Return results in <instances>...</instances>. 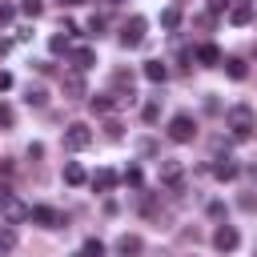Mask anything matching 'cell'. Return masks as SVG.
Returning <instances> with one entry per match:
<instances>
[{"label":"cell","mask_w":257,"mask_h":257,"mask_svg":"<svg viewBox=\"0 0 257 257\" xmlns=\"http://www.w3.org/2000/svg\"><path fill=\"white\" fill-rule=\"evenodd\" d=\"M253 128H257V112H253L249 104H233V108H229V133H233L237 141H249Z\"/></svg>","instance_id":"cell-1"},{"label":"cell","mask_w":257,"mask_h":257,"mask_svg":"<svg viewBox=\"0 0 257 257\" xmlns=\"http://www.w3.org/2000/svg\"><path fill=\"white\" fill-rule=\"evenodd\" d=\"M145 28H149L145 16H128L124 28H120V44H124V48H141V44H145Z\"/></svg>","instance_id":"cell-2"},{"label":"cell","mask_w":257,"mask_h":257,"mask_svg":"<svg viewBox=\"0 0 257 257\" xmlns=\"http://www.w3.org/2000/svg\"><path fill=\"white\" fill-rule=\"evenodd\" d=\"M169 137H173L177 145H189V141L197 137V124H193V116H189V112H177V116L169 120Z\"/></svg>","instance_id":"cell-3"},{"label":"cell","mask_w":257,"mask_h":257,"mask_svg":"<svg viewBox=\"0 0 257 257\" xmlns=\"http://www.w3.org/2000/svg\"><path fill=\"white\" fill-rule=\"evenodd\" d=\"M161 185H169L173 193H181V189H185V169H181V161L161 157Z\"/></svg>","instance_id":"cell-4"},{"label":"cell","mask_w":257,"mask_h":257,"mask_svg":"<svg viewBox=\"0 0 257 257\" xmlns=\"http://www.w3.org/2000/svg\"><path fill=\"white\" fill-rule=\"evenodd\" d=\"M88 145H92V128H88V124H80V120H76V124H68V128H64V149L80 153V149H88Z\"/></svg>","instance_id":"cell-5"},{"label":"cell","mask_w":257,"mask_h":257,"mask_svg":"<svg viewBox=\"0 0 257 257\" xmlns=\"http://www.w3.org/2000/svg\"><path fill=\"white\" fill-rule=\"evenodd\" d=\"M253 16H257V4H253V0H233V4H229V24H233V28H245Z\"/></svg>","instance_id":"cell-6"},{"label":"cell","mask_w":257,"mask_h":257,"mask_svg":"<svg viewBox=\"0 0 257 257\" xmlns=\"http://www.w3.org/2000/svg\"><path fill=\"white\" fill-rule=\"evenodd\" d=\"M28 217H32L36 225H44V229H60V225H64V217H60L52 205H32V209H28Z\"/></svg>","instance_id":"cell-7"},{"label":"cell","mask_w":257,"mask_h":257,"mask_svg":"<svg viewBox=\"0 0 257 257\" xmlns=\"http://www.w3.org/2000/svg\"><path fill=\"white\" fill-rule=\"evenodd\" d=\"M112 96L124 104V100H133V72L128 68H116L112 72Z\"/></svg>","instance_id":"cell-8"},{"label":"cell","mask_w":257,"mask_h":257,"mask_svg":"<svg viewBox=\"0 0 257 257\" xmlns=\"http://www.w3.org/2000/svg\"><path fill=\"white\" fill-rule=\"evenodd\" d=\"M213 245H217V249H221V253H233V249H237V245H241V233H237V229H233V225H221V229H217V233H213Z\"/></svg>","instance_id":"cell-9"},{"label":"cell","mask_w":257,"mask_h":257,"mask_svg":"<svg viewBox=\"0 0 257 257\" xmlns=\"http://www.w3.org/2000/svg\"><path fill=\"white\" fill-rule=\"evenodd\" d=\"M0 209H4V225H20V221L28 217V205H20L16 197H8V201H4Z\"/></svg>","instance_id":"cell-10"},{"label":"cell","mask_w":257,"mask_h":257,"mask_svg":"<svg viewBox=\"0 0 257 257\" xmlns=\"http://www.w3.org/2000/svg\"><path fill=\"white\" fill-rule=\"evenodd\" d=\"M68 60H72V68H76V72H88V68L96 64V52H92V48H72V52H68Z\"/></svg>","instance_id":"cell-11"},{"label":"cell","mask_w":257,"mask_h":257,"mask_svg":"<svg viewBox=\"0 0 257 257\" xmlns=\"http://www.w3.org/2000/svg\"><path fill=\"white\" fill-rule=\"evenodd\" d=\"M141 253V237L137 233H120L116 237V257H137Z\"/></svg>","instance_id":"cell-12"},{"label":"cell","mask_w":257,"mask_h":257,"mask_svg":"<svg viewBox=\"0 0 257 257\" xmlns=\"http://www.w3.org/2000/svg\"><path fill=\"white\" fill-rule=\"evenodd\" d=\"M88 181H92V189H96V193H112V185H116V173H112V169H96Z\"/></svg>","instance_id":"cell-13"},{"label":"cell","mask_w":257,"mask_h":257,"mask_svg":"<svg viewBox=\"0 0 257 257\" xmlns=\"http://www.w3.org/2000/svg\"><path fill=\"white\" fill-rule=\"evenodd\" d=\"M145 80L165 84V80H169V64H161V60H145Z\"/></svg>","instance_id":"cell-14"},{"label":"cell","mask_w":257,"mask_h":257,"mask_svg":"<svg viewBox=\"0 0 257 257\" xmlns=\"http://www.w3.org/2000/svg\"><path fill=\"white\" fill-rule=\"evenodd\" d=\"M213 173H217V181H233V177H237L241 169H237V165H233V157L225 153V157H217V165H213Z\"/></svg>","instance_id":"cell-15"},{"label":"cell","mask_w":257,"mask_h":257,"mask_svg":"<svg viewBox=\"0 0 257 257\" xmlns=\"http://www.w3.org/2000/svg\"><path fill=\"white\" fill-rule=\"evenodd\" d=\"M64 92H68V96H72V100H76V96H84V76H80V72H76V68H72V72H68V76H64Z\"/></svg>","instance_id":"cell-16"},{"label":"cell","mask_w":257,"mask_h":257,"mask_svg":"<svg viewBox=\"0 0 257 257\" xmlns=\"http://www.w3.org/2000/svg\"><path fill=\"white\" fill-rule=\"evenodd\" d=\"M48 48H52L56 56H68V52H72V40H68V32H56V36H48Z\"/></svg>","instance_id":"cell-17"},{"label":"cell","mask_w":257,"mask_h":257,"mask_svg":"<svg viewBox=\"0 0 257 257\" xmlns=\"http://www.w3.org/2000/svg\"><path fill=\"white\" fill-rule=\"evenodd\" d=\"M225 72H229L233 80H245V76H249V64H245L241 56H229V60H225Z\"/></svg>","instance_id":"cell-18"},{"label":"cell","mask_w":257,"mask_h":257,"mask_svg":"<svg viewBox=\"0 0 257 257\" xmlns=\"http://www.w3.org/2000/svg\"><path fill=\"white\" fill-rule=\"evenodd\" d=\"M84 181H88V173H84L76 161H68V165H64V185H84Z\"/></svg>","instance_id":"cell-19"},{"label":"cell","mask_w":257,"mask_h":257,"mask_svg":"<svg viewBox=\"0 0 257 257\" xmlns=\"http://www.w3.org/2000/svg\"><path fill=\"white\" fill-rule=\"evenodd\" d=\"M197 60H201V64H221V48H217V44H201V48H197Z\"/></svg>","instance_id":"cell-20"},{"label":"cell","mask_w":257,"mask_h":257,"mask_svg":"<svg viewBox=\"0 0 257 257\" xmlns=\"http://www.w3.org/2000/svg\"><path fill=\"white\" fill-rule=\"evenodd\" d=\"M120 100L112 96V92H104V96H92V112H112Z\"/></svg>","instance_id":"cell-21"},{"label":"cell","mask_w":257,"mask_h":257,"mask_svg":"<svg viewBox=\"0 0 257 257\" xmlns=\"http://www.w3.org/2000/svg\"><path fill=\"white\" fill-rule=\"evenodd\" d=\"M161 24H165L169 32H173V28H181V8H177V4H173V8H165V12H161Z\"/></svg>","instance_id":"cell-22"},{"label":"cell","mask_w":257,"mask_h":257,"mask_svg":"<svg viewBox=\"0 0 257 257\" xmlns=\"http://www.w3.org/2000/svg\"><path fill=\"white\" fill-rule=\"evenodd\" d=\"M24 100H28V104H36V108H44V100H48V92H44L40 84H28V92H24Z\"/></svg>","instance_id":"cell-23"},{"label":"cell","mask_w":257,"mask_h":257,"mask_svg":"<svg viewBox=\"0 0 257 257\" xmlns=\"http://www.w3.org/2000/svg\"><path fill=\"white\" fill-rule=\"evenodd\" d=\"M8 249H16V229L0 225V253H8Z\"/></svg>","instance_id":"cell-24"},{"label":"cell","mask_w":257,"mask_h":257,"mask_svg":"<svg viewBox=\"0 0 257 257\" xmlns=\"http://www.w3.org/2000/svg\"><path fill=\"white\" fill-rule=\"evenodd\" d=\"M76 257H104V245H100L96 237H88V241L80 245V253H76Z\"/></svg>","instance_id":"cell-25"},{"label":"cell","mask_w":257,"mask_h":257,"mask_svg":"<svg viewBox=\"0 0 257 257\" xmlns=\"http://www.w3.org/2000/svg\"><path fill=\"white\" fill-rule=\"evenodd\" d=\"M141 116H145V124H157V116H161V100H149V104L141 108Z\"/></svg>","instance_id":"cell-26"},{"label":"cell","mask_w":257,"mask_h":257,"mask_svg":"<svg viewBox=\"0 0 257 257\" xmlns=\"http://www.w3.org/2000/svg\"><path fill=\"white\" fill-rule=\"evenodd\" d=\"M20 12L24 16H40L44 12V0H20Z\"/></svg>","instance_id":"cell-27"},{"label":"cell","mask_w":257,"mask_h":257,"mask_svg":"<svg viewBox=\"0 0 257 257\" xmlns=\"http://www.w3.org/2000/svg\"><path fill=\"white\" fill-rule=\"evenodd\" d=\"M120 181H124V185H133V189H141V169H137V165H128Z\"/></svg>","instance_id":"cell-28"},{"label":"cell","mask_w":257,"mask_h":257,"mask_svg":"<svg viewBox=\"0 0 257 257\" xmlns=\"http://www.w3.org/2000/svg\"><path fill=\"white\" fill-rule=\"evenodd\" d=\"M100 32H104V16H92L88 20V36H100Z\"/></svg>","instance_id":"cell-29"},{"label":"cell","mask_w":257,"mask_h":257,"mask_svg":"<svg viewBox=\"0 0 257 257\" xmlns=\"http://www.w3.org/2000/svg\"><path fill=\"white\" fill-rule=\"evenodd\" d=\"M104 133H108L112 141H120V133H124V128H120V120H108V124H104Z\"/></svg>","instance_id":"cell-30"},{"label":"cell","mask_w":257,"mask_h":257,"mask_svg":"<svg viewBox=\"0 0 257 257\" xmlns=\"http://www.w3.org/2000/svg\"><path fill=\"white\" fill-rule=\"evenodd\" d=\"M12 16H16V8L12 4H0V24H12Z\"/></svg>","instance_id":"cell-31"},{"label":"cell","mask_w":257,"mask_h":257,"mask_svg":"<svg viewBox=\"0 0 257 257\" xmlns=\"http://www.w3.org/2000/svg\"><path fill=\"white\" fill-rule=\"evenodd\" d=\"M8 88H12V72H4V68H0V92H8Z\"/></svg>","instance_id":"cell-32"},{"label":"cell","mask_w":257,"mask_h":257,"mask_svg":"<svg viewBox=\"0 0 257 257\" xmlns=\"http://www.w3.org/2000/svg\"><path fill=\"white\" fill-rule=\"evenodd\" d=\"M229 4H233V0H209V8H213V12H225Z\"/></svg>","instance_id":"cell-33"},{"label":"cell","mask_w":257,"mask_h":257,"mask_svg":"<svg viewBox=\"0 0 257 257\" xmlns=\"http://www.w3.org/2000/svg\"><path fill=\"white\" fill-rule=\"evenodd\" d=\"M8 197H12V189H8V185H4V181H0V205H4V201H8Z\"/></svg>","instance_id":"cell-34"},{"label":"cell","mask_w":257,"mask_h":257,"mask_svg":"<svg viewBox=\"0 0 257 257\" xmlns=\"http://www.w3.org/2000/svg\"><path fill=\"white\" fill-rule=\"evenodd\" d=\"M60 4H68V8H76V4H84V0H60Z\"/></svg>","instance_id":"cell-35"},{"label":"cell","mask_w":257,"mask_h":257,"mask_svg":"<svg viewBox=\"0 0 257 257\" xmlns=\"http://www.w3.org/2000/svg\"><path fill=\"white\" fill-rule=\"evenodd\" d=\"M4 52H8V40H0V56H4Z\"/></svg>","instance_id":"cell-36"},{"label":"cell","mask_w":257,"mask_h":257,"mask_svg":"<svg viewBox=\"0 0 257 257\" xmlns=\"http://www.w3.org/2000/svg\"><path fill=\"white\" fill-rule=\"evenodd\" d=\"M104 4H124V0H104Z\"/></svg>","instance_id":"cell-37"}]
</instances>
